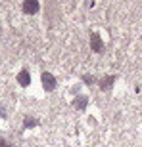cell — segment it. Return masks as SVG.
<instances>
[{
  "label": "cell",
  "mask_w": 142,
  "mask_h": 147,
  "mask_svg": "<svg viewBox=\"0 0 142 147\" xmlns=\"http://www.w3.org/2000/svg\"><path fill=\"white\" fill-rule=\"evenodd\" d=\"M87 103H88L87 96H77V98L73 99V107H75L77 111H83L85 107H87Z\"/></svg>",
  "instance_id": "obj_4"
},
{
  "label": "cell",
  "mask_w": 142,
  "mask_h": 147,
  "mask_svg": "<svg viewBox=\"0 0 142 147\" xmlns=\"http://www.w3.org/2000/svg\"><path fill=\"white\" fill-rule=\"evenodd\" d=\"M90 46H92L94 52H102V48H104V44H102V38H100L96 33L90 34Z\"/></svg>",
  "instance_id": "obj_3"
},
{
  "label": "cell",
  "mask_w": 142,
  "mask_h": 147,
  "mask_svg": "<svg viewBox=\"0 0 142 147\" xmlns=\"http://www.w3.org/2000/svg\"><path fill=\"white\" fill-rule=\"evenodd\" d=\"M27 126H35V120L33 119H27Z\"/></svg>",
  "instance_id": "obj_9"
},
{
  "label": "cell",
  "mask_w": 142,
  "mask_h": 147,
  "mask_svg": "<svg viewBox=\"0 0 142 147\" xmlns=\"http://www.w3.org/2000/svg\"><path fill=\"white\" fill-rule=\"evenodd\" d=\"M38 10H40V4H38L37 0H25V2H23V11H25L27 16H33Z\"/></svg>",
  "instance_id": "obj_2"
},
{
  "label": "cell",
  "mask_w": 142,
  "mask_h": 147,
  "mask_svg": "<svg viewBox=\"0 0 142 147\" xmlns=\"http://www.w3.org/2000/svg\"><path fill=\"white\" fill-rule=\"evenodd\" d=\"M0 147H10V143H6L2 138H0Z\"/></svg>",
  "instance_id": "obj_7"
},
{
  "label": "cell",
  "mask_w": 142,
  "mask_h": 147,
  "mask_svg": "<svg viewBox=\"0 0 142 147\" xmlns=\"http://www.w3.org/2000/svg\"><path fill=\"white\" fill-rule=\"evenodd\" d=\"M113 80H115V76L113 75H108L104 80H100V88H102V90H109L111 84H113Z\"/></svg>",
  "instance_id": "obj_6"
},
{
  "label": "cell",
  "mask_w": 142,
  "mask_h": 147,
  "mask_svg": "<svg viewBox=\"0 0 142 147\" xmlns=\"http://www.w3.org/2000/svg\"><path fill=\"white\" fill-rule=\"evenodd\" d=\"M17 82L21 84V86H29V82H31V75H29V71H19V75H17Z\"/></svg>",
  "instance_id": "obj_5"
},
{
  "label": "cell",
  "mask_w": 142,
  "mask_h": 147,
  "mask_svg": "<svg viewBox=\"0 0 142 147\" xmlns=\"http://www.w3.org/2000/svg\"><path fill=\"white\" fill-rule=\"evenodd\" d=\"M42 88L46 92L56 90V76H52L50 73H42Z\"/></svg>",
  "instance_id": "obj_1"
},
{
  "label": "cell",
  "mask_w": 142,
  "mask_h": 147,
  "mask_svg": "<svg viewBox=\"0 0 142 147\" xmlns=\"http://www.w3.org/2000/svg\"><path fill=\"white\" fill-rule=\"evenodd\" d=\"M0 117H6V111H4V105H0Z\"/></svg>",
  "instance_id": "obj_8"
}]
</instances>
